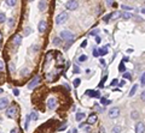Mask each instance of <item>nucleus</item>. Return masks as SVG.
<instances>
[{
	"label": "nucleus",
	"instance_id": "c03bdc74",
	"mask_svg": "<svg viewBox=\"0 0 145 133\" xmlns=\"http://www.w3.org/2000/svg\"><path fill=\"white\" fill-rule=\"evenodd\" d=\"M117 84V79H114L112 82H111V85H116Z\"/></svg>",
	"mask_w": 145,
	"mask_h": 133
},
{
	"label": "nucleus",
	"instance_id": "4be33fe9",
	"mask_svg": "<svg viewBox=\"0 0 145 133\" xmlns=\"http://www.w3.org/2000/svg\"><path fill=\"white\" fill-rule=\"evenodd\" d=\"M84 117H85V114H84V113H78V114H76V120H78V121H81Z\"/></svg>",
	"mask_w": 145,
	"mask_h": 133
},
{
	"label": "nucleus",
	"instance_id": "1a4fd4ad",
	"mask_svg": "<svg viewBox=\"0 0 145 133\" xmlns=\"http://www.w3.org/2000/svg\"><path fill=\"white\" fill-rule=\"evenodd\" d=\"M120 16H121V13L116 11V12H112V13H110L109 16H106V17L104 18V21L106 22V21H108L109 18H111V19H116V18H117V17H120Z\"/></svg>",
	"mask_w": 145,
	"mask_h": 133
},
{
	"label": "nucleus",
	"instance_id": "58836bf2",
	"mask_svg": "<svg viewBox=\"0 0 145 133\" xmlns=\"http://www.w3.org/2000/svg\"><path fill=\"white\" fill-rule=\"evenodd\" d=\"M13 94H15V96H18V94H20L18 89H13Z\"/></svg>",
	"mask_w": 145,
	"mask_h": 133
},
{
	"label": "nucleus",
	"instance_id": "8fccbe9b",
	"mask_svg": "<svg viewBox=\"0 0 145 133\" xmlns=\"http://www.w3.org/2000/svg\"><path fill=\"white\" fill-rule=\"evenodd\" d=\"M100 64H102V65H105V61H104L103 59H100Z\"/></svg>",
	"mask_w": 145,
	"mask_h": 133
},
{
	"label": "nucleus",
	"instance_id": "e433bc0d",
	"mask_svg": "<svg viewBox=\"0 0 145 133\" xmlns=\"http://www.w3.org/2000/svg\"><path fill=\"white\" fill-rule=\"evenodd\" d=\"M28 122H29V116H27V120H26V125H24V128H26V129L28 128Z\"/></svg>",
	"mask_w": 145,
	"mask_h": 133
},
{
	"label": "nucleus",
	"instance_id": "cd10ccee",
	"mask_svg": "<svg viewBox=\"0 0 145 133\" xmlns=\"http://www.w3.org/2000/svg\"><path fill=\"white\" fill-rule=\"evenodd\" d=\"M119 71H120V72H125V71H126V67H125L123 64H120V66H119Z\"/></svg>",
	"mask_w": 145,
	"mask_h": 133
},
{
	"label": "nucleus",
	"instance_id": "f03ea898",
	"mask_svg": "<svg viewBox=\"0 0 145 133\" xmlns=\"http://www.w3.org/2000/svg\"><path fill=\"white\" fill-rule=\"evenodd\" d=\"M66 21H68V13H66V12H62V13H59V15L57 16V18H56V24L60 25V24H64Z\"/></svg>",
	"mask_w": 145,
	"mask_h": 133
},
{
	"label": "nucleus",
	"instance_id": "dca6fc26",
	"mask_svg": "<svg viewBox=\"0 0 145 133\" xmlns=\"http://www.w3.org/2000/svg\"><path fill=\"white\" fill-rule=\"evenodd\" d=\"M108 47H109V46L103 47V48H100V49H99V54H100L102 56H104V55H106V54H108Z\"/></svg>",
	"mask_w": 145,
	"mask_h": 133
},
{
	"label": "nucleus",
	"instance_id": "20e7f679",
	"mask_svg": "<svg viewBox=\"0 0 145 133\" xmlns=\"http://www.w3.org/2000/svg\"><path fill=\"white\" fill-rule=\"evenodd\" d=\"M119 114H120V109L117 108V107H114V108H111L110 110H109V117L110 119H115V117H117L119 116Z\"/></svg>",
	"mask_w": 145,
	"mask_h": 133
},
{
	"label": "nucleus",
	"instance_id": "6ab92c4d",
	"mask_svg": "<svg viewBox=\"0 0 145 133\" xmlns=\"http://www.w3.org/2000/svg\"><path fill=\"white\" fill-rule=\"evenodd\" d=\"M137 88H138V85H137V84H134V85L132 86V89H131V91H129V96H133V95L135 94V91H137Z\"/></svg>",
	"mask_w": 145,
	"mask_h": 133
},
{
	"label": "nucleus",
	"instance_id": "423d86ee",
	"mask_svg": "<svg viewBox=\"0 0 145 133\" xmlns=\"http://www.w3.org/2000/svg\"><path fill=\"white\" fill-rule=\"evenodd\" d=\"M39 83H40V77H39V76H35V77H34V79H32V80H30V83L28 84V88L32 90V89H34V88H35Z\"/></svg>",
	"mask_w": 145,
	"mask_h": 133
},
{
	"label": "nucleus",
	"instance_id": "412c9836",
	"mask_svg": "<svg viewBox=\"0 0 145 133\" xmlns=\"http://www.w3.org/2000/svg\"><path fill=\"white\" fill-rule=\"evenodd\" d=\"M131 116H132V119H133V120H137V119L139 117V113L134 110V111H132V114H131Z\"/></svg>",
	"mask_w": 145,
	"mask_h": 133
},
{
	"label": "nucleus",
	"instance_id": "49530a36",
	"mask_svg": "<svg viewBox=\"0 0 145 133\" xmlns=\"http://www.w3.org/2000/svg\"><path fill=\"white\" fill-rule=\"evenodd\" d=\"M125 83H126L125 80H121V82H120V86H122V85H125Z\"/></svg>",
	"mask_w": 145,
	"mask_h": 133
},
{
	"label": "nucleus",
	"instance_id": "b1692460",
	"mask_svg": "<svg viewBox=\"0 0 145 133\" xmlns=\"http://www.w3.org/2000/svg\"><path fill=\"white\" fill-rule=\"evenodd\" d=\"M6 4L9 6H15L16 5V0H6Z\"/></svg>",
	"mask_w": 145,
	"mask_h": 133
},
{
	"label": "nucleus",
	"instance_id": "72a5a7b5",
	"mask_svg": "<svg viewBox=\"0 0 145 133\" xmlns=\"http://www.w3.org/2000/svg\"><path fill=\"white\" fill-rule=\"evenodd\" d=\"M29 34H30V28H27L26 31H24V36H27V35H29Z\"/></svg>",
	"mask_w": 145,
	"mask_h": 133
},
{
	"label": "nucleus",
	"instance_id": "a18cd8bd",
	"mask_svg": "<svg viewBox=\"0 0 145 133\" xmlns=\"http://www.w3.org/2000/svg\"><path fill=\"white\" fill-rule=\"evenodd\" d=\"M96 42H97V43H100V37L97 36V37H96Z\"/></svg>",
	"mask_w": 145,
	"mask_h": 133
},
{
	"label": "nucleus",
	"instance_id": "7ed1b4c3",
	"mask_svg": "<svg viewBox=\"0 0 145 133\" xmlns=\"http://www.w3.org/2000/svg\"><path fill=\"white\" fill-rule=\"evenodd\" d=\"M65 6H66L68 10H71V11H72V10H76V9L79 7V3L76 1V0H69Z\"/></svg>",
	"mask_w": 145,
	"mask_h": 133
},
{
	"label": "nucleus",
	"instance_id": "473e14b6",
	"mask_svg": "<svg viewBox=\"0 0 145 133\" xmlns=\"http://www.w3.org/2000/svg\"><path fill=\"white\" fill-rule=\"evenodd\" d=\"M140 98H141V101H143V102H145V91H143V92H141Z\"/></svg>",
	"mask_w": 145,
	"mask_h": 133
},
{
	"label": "nucleus",
	"instance_id": "39448f33",
	"mask_svg": "<svg viewBox=\"0 0 145 133\" xmlns=\"http://www.w3.org/2000/svg\"><path fill=\"white\" fill-rule=\"evenodd\" d=\"M16 113H17V108H16L15 105L9 107L7 110H6V115H7L9 117H15V116H16Z\"/></svg>",
	"mask_w": 145,
	"mask_h": 133
},
{
	"label": "nucleus",
	"instance_id": "de8ad7c7",
	"mask_svg": "<svg viewBox=\"0 0 145 133\" xmlns=\"http://www.w3.org/2000/svg\"><path fill=\"white\" fill-rule=\"evenodd\" d=\"M10 71H13V65L10 64Z\"/></svg>",
	"mask_w": 145,
	"mask_h": 133
},
{
	"label": "nucleus",
	"instance_id": "2eb2a0df",
	"mask_svg": "<svg viewBox=\"0 0 145 133\" xmlns=\"http://www.w3.org/2000/svg\"><path fill=\"white\" fill-rule=\"evenodd\" d=\"M46 7H47L46 3L44 1V0H41V1L39 3V10H40V11H45V10H46Z\"/></svg>",
	"mask_w": 145,
	"mask_h": 133
},
{
	"label": "nucleus",
	"instance_id": "ddd939ff",
	"mask_svg": "<svg viewBox=\"0 0 145 133\" xmlns=\"http://www.w3.org/2000/svg\"><path fill=\"white\" fill-rule=\"evenodd\" d=\"M86 94H87L88 96H91V97H100V96H99V92H97V91L88 90V91H86Z\"/></svg>",
	"mask_w": 145,
	"mask_h": 133
},
{
	"label": "nucleus",
	"instance_id": "7c9ffc66",
	"mask_svg": "<svg viewBox=\"0 0 145 133\" xmlns=\"http://www.w3.org/2000/svg\"><path fill=\"white\" fill-rule=\"evenodd\" d=\"M123 78H126V79H132V76H131V73H125V74H123Z\"/></svg>",
	"mask_w": 145,
	"mask_h": 133
},
{
	"label": "nucleus",
	"instance_id": "864d4df0",
	"mask_svg": "<svg viewBox=\"0 0 145 133\" xmlns=\"http://www.w3.org/2000/svg\"><path fill=\"white\" fill-rule=\"evenodd\" d=\"M100 133H104V128H102V129H100Z\"/></svg>",
	"mask_w": 145,
	"mask_h": 133
},
{
	"label": "nucleus",
	"instance_id": "9b49d317",
	"mask_svg": "<svg viewBox=\"0 0 145 133\" xmlns=\"http://www.w3.org/2000/svg\"><path fill=\"white\" fill-rule=\"evenodd\" d=\"M47 104H48V108H50V109H54V108L57 107V101H56L54 98H50L48 102H47Z\"/></svg>",
	"mask_w": 145,
	"mask_h": 133
},
{
	"label": "nucleus",
	"instance_id": "c9c22d12",
	"mask_svg": "<svg viewBox=\"0 0 145 133\" xmlns=\"http://www.w3.org/2000/svg\"><path fill=\"white\" fill-rule=\"evenodd\" d=\"M105 1H106V5H109V6L114 4V0H105Z\"/></svg>",
	"mask_w": 145,
	"mask_h": 133
},
{
	"label": "nucleus",
	"instance_id": "6e6552de",
	"mask_svg": "<svg viewBox=\"0 0 145 133\" xmlns=\"http://www.w3.org/2000/svg\"><path fill=\"white\" fill-rule=\"evenodd\" d=\"M9 105V100L6 97H3V98H0V110H3L5 108H7Z\"/></svg>",
	"mask_w": 145,
	"mask_h": 133
},
{
	"label": "nucleus",
	"instance_id": "0eeeda50",
	"mask_svg": "<svg viewBox=\"0 0 145 133\" xmlns=\"http://www.w3.org/2000/svg\"><path fill=\"white\" fill-rule=\"evenodd\" d=\"M135 133H145V125L143 122H137L135 125Z\"/></svg>",
	"mask_w": 145,
	"mask_h": 133
},
{
	"label": "nucleus",
	"instance_id": "603ef678",
	"mask_svg": "<svg viewBox=\"0 0 145 133\" xmlns=\"http://www.w3.org/2000/svg\"><path fill=\"white\" fill-rule=\"evenodd\" d=\"M141 13H144V15H145V9H143V10H141Z\"/></svg>",
	"mask_w": 145,
	"mask_h": 133
},
{
	"label": "nucleus",
	"instance_id": "5701e85b",
	"mask_svg": "<svg viewBox=\"0 0 145 133\" xmlns=\"http://www.w3.org/2000/svg\"><path fill=\"white\" fill-rule=\"evenodd\" d=\"M30 119H32L33 121H35V120H38V113H35V111H33V113L30 114Z\"/></svg>",
	"mask_w": 145,
	"mask_h": 133
},
{
	"label": "nucleus",
	"instance_id": "f257e3e1",
	"mask_svg": "<svg viewBox=\"0 0 145 133\" xmlns=\"http://www.w3.org/2000/svg\"><path fill=\"white\" fill-rule=\"evenodd\" d=\"M59 36H60L62 40H65V41H69V42L72 41V39H74V35H72V33L69 31V30H62Z\"/></svg>",
	"mask_w": 145,
	"mask_h": 133
},
{
	"label": "nucleus",
	"instance_id": "a19ab883",
	"mask_svg": "<svg viewBox=\"0 0 145 133\" xmlns=\"http://www.w3.org/2000/svg\"><path fill=\"white\" fill-rule=\"evenodd\" d=\"M98 54H99L98 50H97V49H93V55H94V56H98Z\"/></svg>",
	"mask_w": 145,
	"mask_h": 133
},
{
	"label": "nucleus",
	"instance_id": "4d7b16f0",
	"mask_svg": "<svg viewBox=\"0 0 145 133\" xmlns=\"http://www.w3.org/2000/svg\"><path fill=\"white\" fill-rule=\"evenodd\" d=\"M28 1H34V0H28Z\"/></svg>",
	"mask_w": 145,
	"mask_h": 133
},
{
	"label": "nucleus",
	"instance_id": "ea45409f",
	"mask_svg": "<svg viewBox=\"0 0 145 133\" xmlns=\"http://www.w3.org/2000/svg\"><path fill=\"white\" fill-rule=\"evenodd\" d=\"M13 23H15V21H13V19H10V21H9V25H10V27H12V25H13Z\"/></svg>",
	"mask_w": 145,
	"mask_h": 133
},
{
	"label": "nucleus",
	"instance_id": "f704fd0d",
	"mask_svg": "<svg viewBox=\"0 0 145 133\" xmlns=\"http://www.w3.org/2000/svg\"><path fill=\"white\" fill-rule=\"evenodd\" d=\"M98 33H99V30H98V29H96V30H93V31H91V35H92V36H94V35H97Z\"/></svg>",
	"mask_w": 145,
	"mask_h": 133
},
{
	"label": "nucleus",
	"instance_id": "9d476101",
	"mask_svg": "<svg viewBox=\"0 0 145 133\" xmlns=\"http://www.w3.org/2000/svg\"><path fill=\"white\" fill-rule=\"evenodd\" d=\"M39 31L40 33H44V31H46V28H47V23L45 22V21H41L40 23H39Z\"/></svg>",
	"mask_w": 145,
	"mask_h": 133
},
{
	"label": "nucleus",
	"instance_id": "a211bd4d",
	"mask_svg": "<svg viewBox=\"0 0 145 133\" xmlns=\"http://www.w3.org/2000/svg\"><path fill=\"white\" fill-rule=\"evenodd\" d=\"M121 131H122L121 126H115V127L111 129V133H121Z\"/></svg>",
	"mask_w": 145,
	"mask_h": 133
},
{
	"label": "nucleus",
	"instance_id": "3c124183",
	"mask_svg": "<svg viewBox=\"0 0 145 133\" xmlns=\"http://www.w3.org/2000/svg\"><path fill=\"white\" fill-rule=\"evenodd\" d=\"M11 133H18V132H17V129H12V131H11Z\"/></svg>",
	"mask_w": 145,
	"mask_h": 133
},
{
	"label": "nucleus",
	"instance_id": "4c0bfd02",
	"mask_svg": "<svg viewBox=\"0 0 145 133\" xmlns=\"http://www.w3.org/2000/svg\"><path fill=\"white\" fill-rule=\"evenodd\" d=\"M3 70H4V62L0 60V71H3Z\"/></svg>",
	"mask_w": 145,
	"mask_h": 133
},
{
	"label": "nucleus",
	"instance_id": "4468645a",
	"mask_svg": "<svg viewBox=\"0 0 145 133\" xmlns=\"http://www.w3.org/2000/svg\"><path fill=\"white\" fill-rule=\"evenodd\" d=\"M21 41H22V37H21L20 35H16V36L13 37V43H15L16 46H20V44H21Z\"/></svg>",
	"mask_w": 145,
	"mask_h": 133
},
{
	"label": "nucleus",
	"instance_id": "09e8293b",
	"mask_svg": "<svg viewBox=\"0 0 145 133\" xmlns=\"http://www.w3.org/2000/svg\"><path fill=\"white\" fill-rule=\"evenodd\" d=\"M90 129H91V127H90V126H87V127H85V131H87V132H88Z\"/></svg>",
	"mask_w": 145,
	"mask_h": 133
},
{
	"label": "nucleus",
	"instance_id": "bb28decb",
	"mask_svg": "<svg viewBox=\"0 0 145 133\" xmlns=\"http://www.w3.org/2000/svg\"><path fill=\"white\" fill-rule=\"evenodd\" d=\"M5 19H6V17H5V13L0 12V23H4V22H5Z\"/></svg>",
	"mask_w": 145,
	"mask_h": 133
},
{
	"label": "nucleus",
	"instance_id": "a878e982",
	"mask_svg": "<svg viewBox=\"0 0 145 133\" xmlns=\"http://www.w3.org/2000/svg\"><path fill=\"white\" fill-rule=\"evenodd\" d=\"M140 84H141V86H144L145 85V72L143 73V76L140 77Z\"/></svg>",
	"mask_w": 145,
	"mask_h": 133
},
{
	"label": "nucleus",
	"instance_id": "c756f323",
	"mask_svg": "<svg viewBox=\"0 0 145 133\" xmlns=\"http://www.w3.org/2000/svg\"><path fill=\"white\" fill-rule=\"evenodd\" d=\"M80 83H81V80H80L79 78H76V79L74 80V86H79V85H80Z\"/></svg>",
	"mask_w": 145,
	"mask_h": 133
},
{
	"label": "nucleus",
	"instance_id": "f8f14e48",
	"mask_svg": "<svg viewBox=\"0 0 145 133\" xmlns=\"http://www.w3.org/2000/svg\"><path fill=\"white\" fill-rule=\"evenodd\" d=\"M96 121H97V115H96V114H91V115L88 116V119H87V123H90V125L94 123Z\"/></svg>",
	"mask_w": 145,
	"mask_h": 133
},
{
	"label": "nucleus",
	"instance_id": "6e6d98bb",
	"mask_svg": "<svg viewBox=\"0 0 145 133\" xmlns=\"http://www.w3.org/2000/svg\"><path fill=\"white\" fill-rule=\"evenodd\" d=\"M1 92H3V90H1V89H0V94H1Z\"/></svg>",
	"mask_w": 145,
	"mask_h": 133
},
{
	"label": "nucleus",
	"instance_id": "2f4dec72",
	"mask_svg": "<svg viewBox=\"0 0 145 133\" xmlns=\"http://www.w3.org/2000/svg\"><path fill=\"white\" fill-rule=\"evenodd\" d=\"M121 9H123L126 11H131L132 10V7H128V6H125V5H121Z\"/></svg>",
	"mask_w": 145,
	"mask_h": 133
},
{
	"label": "nucleus",
	"instance_id": "aec40b11",
	"mask_svg": "<svg viewBox=\"0 0 145 133\" xmlns=\"http://www.w3.org/2000/svg\"><path fill=\"white\" fill-rule=\"evenodd\" d=\"M60 42H62V39H60V37H54V39H53V44L58 46V44H60Z\"/></svg>",
	"mask_w": 145,
	"mask_h": 133
},
{
	"label": "nucleus",
	"instance_id": "f3484780",
	"mask_svg": "<svg viewBox=\"0 0 145 133\" xmlns=\"http://www.w3.org/2000/svg\"><path fill=\"white\" fill-rule=\"evenodd\" d=\"M121 17H122L123 19H131V18H132V15H131L129 12H122V13H121Z\"/></svg>",
	"mask_w": 145,
	"mask_h": 133
},
{
	"label": "nucleus",
	"instance_id": "c85d7f7f",
	"mask_svg": "<svg viewBox=\"0 0 145 133\" xmlns=\"http://www.w3.org/2000/svg\"><path fill=\"white\" fill-rule=\"evenodd\" d=\"M87 60V56L86 55H81L80 58H79V61H81V62H84V61H86Z\"/></svg>",
	"mask_w": 145,
	"mask_h": 133
},
{
	"label": "nucleus",
	"instance_id": "79ce46f5",
	"mask_svg": "<svg viewBox=\"0 0 145 133\" xmlns=\"http://www.w3.org/2000/svg\"><path fill=\"white\" fill-rule=\"evenodd\" d=\"M78 72H79V67L75 65V66H74V73H78Z\"/></svg>",
	"mask_w": 145,
	"mask_h": 133
},
{
	"label": "nucleus",
	"instance_id": "393cba45",
	"mask_svg": "<svg viewBox=\"0 0 145 133\" xmlns=\"http://www.w3.org/2000/svg\"><path fill=\"white\" fill-rule=\"evenodd\" d=\"M100 103H102V104H110L111 102H110L109 100H106V98L103 97V98H100Z\"/></svg>",
	"mask_w": 145,
	"mask_h": 133
},
{
	"label": "nucleus",
	"instance_id": "37998d69",
	"mask_svg": "<svg viewBox=\"0 0 145 133\" xmlns=\"http://www.w3.org/2000/svg\"><path fill=\"white\" fill-rule=\"evenodd\" d=\"M86 46H87V41H84V42L81 43V47L84 48V47H86Z\"/></svg>",
	"mask_w": 145,
	"mask_h": 133
},
{
	"label": "nucleus",
	"instance_id": "5fc2aeb1",
	"mask_svg": "<svg viewBox=\"0 0 145 133\" xmlns=\"http://www.w3.org/2000/svg\"><path fill=\"white\" fill-rule=\"evenodd\" d=\"M0 41H1V33H0Z\"/></svg>",
	"mask_w": 145,
	"mask_h": 133
}]
</instances>
